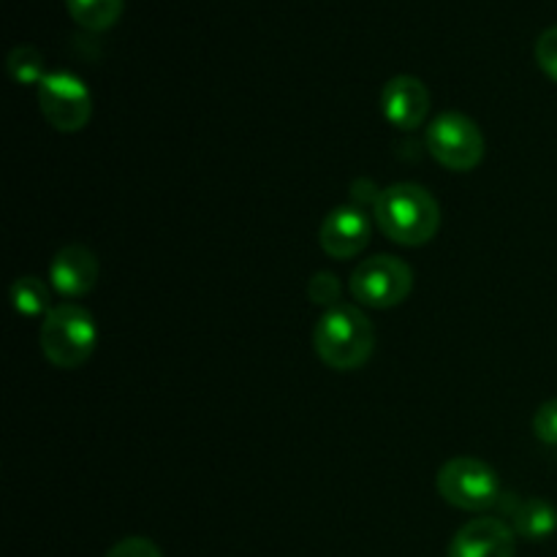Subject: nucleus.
Returning a JSON list of instances; mask_svg holds the SVG:
<instances>
[{
	"instance_id": "obj_10",
	"label": "nucleus",
	"mask_w": 557,
	"mask_h": 557,
	"mask_svg": "<svg viewBox=\"0 0 557 557\" xmlns=\"http://www.w3.org/2000/svg\"><path fill=\"white\" fill-rule=\"evenodd\" d=\"M321 250L332 259H354L370 243V221L359 207H337L319 228Z\"/></svg>"
},
{
	"instance_id": "obj_7",
	"label": "nucleus",
	"mask_w": 557,
	"mask_h": 557,
	"mask_svg": "<svg viewBox=\"0 0 557 557\" xmlns=\"http://www.w3.org/2000/svg\"><path fill=\"white\" fill-rule=\"evenodd\" d=\"M413 288L411 267L395 256H373L362 261L351 275V294L368 308H395L406 302Z\"/></svg>"
},
{
	"instance_id": "obj_3",
	"label": "nucleus",
	"mask_w": 557,
	"mask_h": 557,
	"mask_svg": "<svg viewBox=\"0 0 557 557\" xmlns=\"http://www.w3.org/2000/svg\"><path fill=\"white\" fill-rule=\"evenodd\" d=\"M38 341H41L44 357H47L54 368L76 370L92 357V351H96V319H92L90 310L82 308V305H54V308L44 315Z\"/></svg>"
},
{
	"instance_id": "obj_6",
	"label": "nucleus",
	"mask_w": 557,
	"mask_h": 557,
	"mask_svg": "<svg viewBox=\"0 0 557 557\" xmlns=\"http://www.w3.org/2000/svg\"><path fill=\"white\" fill-rule=\"evenodd\" d=\"M38 107L54 131L76 134L90 123L92 98L79 76L71 71H52L38 85Z\"/></svg>"
},
{
	"instance_id": "obj_14",
	"label": "nucleus",
	"mask_w": 557,
	"mask_h": 557,
	"mask_svg": "<svg viewBox=\"0 0 557 557\" xmlns=\"http://www.w3.org/2000/svg\"><path fill=\"white\" fill-rule=\"evenodd\" d=\"M11 299H14L16 313L27 315V319H33V315H47L54 308L49 286L36 275L16 277L14 286H11Z\"/></svg>"
},
{
	"instance_id": "obj_17",
	"label": "nucleus",
	"mask_w": 557,
	"mask_h": 557,
	"mask_svg": "<svg viewBox=\"0 0 557 557\" xmlns=\"http://www.w3.org/2000/svg\"><path fill=\"white\" fill-rule=\"evenodd\" d=\"M308 294H310V299H313L315 305H324V308H335L337 297H341V283H337V277L332 275V272H319V275L310 281Z\"/></svg>"
},
{
	"instance_id": "obj_9",
	"label": "nucleus",
	"mask_w": 557,
	"mask_h": 557,
	"mask_svg": "<svg viewBox=\"0 0 557 557\" xmlns=\"http://www.w3.org/2000/svg\"><path fill=\"white\" fill-rule=\"evenodd\" d=\"M381 109H384V117L395 128L417 131L428 120L430 92L419 76H392L384 85V92H381Z\"/></svg>"
},
{
	"instance_id": "obj_8",
	"label": "nucleus",
	"mask_w": 557,
	"mask_h": 557,
	"mask_svg": "<svg viewBox=\"0 0 557 557\" xmlns=\"http://www.w3.org/2000/svg\"><path fill=\"white\" fill-rule=\"evenodd\" d=\"M517 533L498 517H479L462 525L449 544V557H515Z\"/></svg>"
},
{
	"instance_id": "obj_18",
	"label": "nucleus",
	"mask_w": 557,
	"mask_h": 557,
	"mask_svg": "<svg viewBox=\"0 0 557 557\" xmlns=\"http://www.w3.org/2000/svg\"><path fill=\"white\" fill-rule=\"evenodd\" d=\"M533 433H536V438L544 441V444L557 446V397L539 408L536 417H533Z\"/></svg>"
},
{
	"instance_id": "obj_12",
	"label": "nucleus",
	"mask_w": 557,
	"mask_h": 557,
	"mask_svg": "<svg viewBox=\"0 0 557 557\" xmlns=\"http://www.w3.org/2000/svg\"><path fill=\"white\" fill-rule=\"evenodd\" d=\"M511 528L528 542H544L557 531V511L542 498L520 500L511 511Z\"/></svg>"
},
{
	"instance_id": "obj_15",
	"label": "nucleus",
	"mask_w": 557,
	"mask_h": 557,
	"mask_svg": "<svg viewBox=\"0 0 557 557\" xmlns=\"http://www.w3.org/2000/svg\"><path fill=\"white\" fill-rule=\"evenodd\" d=\"M5 65H9L11 79L20 82V85H41V79L47 76L44 54L36 47H30V44H20V47L11 49Z\"/></svg>"
},
{
	"instance_id": "obj_13",
	"label": "nucleus",
	"mask_w": 557,
	"mask_h": 557,
	"mask_svg": "<svg viewBox=\"0 0 557 557\" xmlns=\"http://www.w3.org/2000/svg\"><path fill=\"white\" fill-rule=\"evenodd\" d=\"M65 9L74 16L76 25H82L85 30L101 33L109 30L120 20L125 0H65Z\"/></svg>"
},
{
	"instance_id": "obj_1",
	"label": "nucleus",
	"mask_w": 557,
	"mask_h": 557,
	"mask_svg": "<svg viewBox=\"0 0 557 557\" xmlns=\"http://www.w3.org/2000/svg\"><path fill=\"white\" fill-rule=\"evenodd\" d=\"M375 221L397 245L419 248L438 234L441 207L422 185L397 183L375 196Z\"/></svg>"
},
{
	"instance_id": "obj_2",
	"label": "nucleus",
	"mask_w": 557,
	"mask_h": 557,
	"mask_svg": "<svg viewBox=\"0 0 557 557\" xmlns=\"http://www.w3.org/2000/svg\"><path fill=\"white\" fill-rule=\"evenodd\" d=\"M321 362L332 370H359L375 346V330L368 315L354 305L326 308L313 332Z\"/></svg>"
},
{
	"instance_id": "obj_4",
	"label": "nucleus",
	"mask_w": 557,
	"mask_h": 557,
	"mask_svg": "<svg viewBox=\"0 0 557 557\" xmlns=\"http://www.w3.org/2000/svg\"><path fill=\"white\" fill-rule=\"evenodd\" d=\"M441 498L462 511H487L498 504V473L476 457H451L435 476Z\"/></svg>"
},
{
	"instance_id": "obj_19",
	"label": "nucleus",
	"mask_w": 557,
	"mask_h": 557,
	"mask_svg": "<svg viewBox=\"0 0 557 557\" xmlns=\"http://www.w3.org/2000/svg\"><path fill=\"white\" fill-rule=\"evenodd\" d=\"M103 557H163V555L161 549H158V544L150 542V539L131 536L114 544V547Z\"/></svg>"
},
{
	"instance_id": "obj_5",
	"label": "nucleus",
	"mask_w": 557,
	"mask_h": 557,
	"mask_svg": "<svg viewBox=\"0 0 557 557\" xmlns=\"http://www.w3.org/2000/svg\"><path fill=\"white\" fill-rule=\"evenodd\" d=\"M428 150L451 172H471L484 158V136L462 112H444L430 123Z\"/></svg>"
},
{
	"instance_id": "obj_11",
	"label": "nucleus",
	"mask_w": 557,
	"mask_h": 557,
	"mask_svg": "<svg viewBox=\"0 0 557 557\" xmlns=\"http://www.w3.org/2000/svg\"><path fill=\"white\" fill-rule=\"evenodd\" d=\"M49 281L52 288L63 297H85L98 283V259L85 245H65L54 253L49 267Z\"/></svg>"
},
{
	"instance_id": "obj_16",
	"label": "nucleus",
	"mask_w": 557,
	"mask_h": 557,
	"mask_svg": "<svg viewBox=\"0 0 557 557\" xmlns=\"http://www.w3.org/2000/svg\"><path fill=\"white\" fill-rule=\"evenodd\" d=\"M536 63L549 79L557 82V25L547 27V30L536 38Z\"/></svg>"
}]
</instances>
